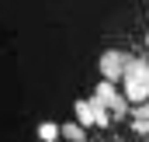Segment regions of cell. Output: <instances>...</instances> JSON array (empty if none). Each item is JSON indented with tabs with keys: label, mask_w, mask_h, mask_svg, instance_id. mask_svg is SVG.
I'll return each instance as SVG.
<instances>
[{
	"label": "cell",
	"mask_w": 149,
	"mask_h": 142,
	"mask_svg": "<svg viewBox=\"0 0 149 142\" xmlns=\"http://www.w3.org/2000/svg\"><path fill=\"white\" fill-rule=\"evenodd\" d=\"M125 97L128 101H149V59H132L125 70Z\"/></svg>",
	"instance_id": "1"
},
{
	"label": "cell",
	"mask_w": 149,
	"mask_h": 142,
	"mask_svg": "<svg viewBox=\"0 0 149 142\" xmlns=\"http://www.w3.org/2000/svg\"><path fill=\"white\" fill-rule=\"evenodd\" d=\"M94 101H101V104L108 107L111 114H118V118L128 114V104H125V97L118 94V87H114L111 80H101V83L94 87Z\"/></svg>",
	"instance_id": "2"
},
{
	"label": "cell",
	"mask_w": 149,
	"mask_h": 142,
	"mask_svg": "<svg viewBox=\"0 0 149 142\" xmlns=\"http://www.w3.org/2000/svg\"><path fill=\"white\" fill-rule=\"evenodd\" d=\"M128 63H132V56L128 52H118V49H108L104 56H101V73H104V80H125V70H128Z\"/></svg>",
	"instance_id": "3"
},
{
	"label": "cell",
	"mask_w": 149,
	"mask_h": 142,
	"mask_svg": "<svg viewBox=\"0 0 149 142\" xmlns=\"http://www.w3.org/2000/svg\"><path fill=\"white\" fill-rule=\"evenodd\" d=\"M76 121L83 125V128H94L97 121H94V101H76Z\"/></svg>",
	"instance_id": "4"
},
{
	"label": "cell",
	"mask_w": 149,
	"mask_h": 142,
	"mask_svg": "<svg viewBox=\"0 0 149 142\" xmlns=\"http://www.w3.org/2000/svg\"><path fill=\"white\" fill-rule=\"evenodd\" d=\"M59 135H63V125H56V121H42L38 125V139L42 142H56Z\"/></svg>",
	"instance_id": "5"
},
{
	"label": "cell",
	"mask_w": 149,
	"mask_h": 142,
	"mask_svg": "<svg viewBox=\"0 0 149 142\" xmlns=\"http://www.w3.org/2000/svg\"><path fill=\"white\" fill-rule=\"evenodd\" d=\"M63 135H66V142H87V135H83V125H80V121L63 125Z\"/></svg>",
	"instance_id": "6"
},
{
	"label": "cell",
	"mask_w": 149,
	"mask_h": 142,
	"mask_svg": "<svg viewBox=\"0 0 149 142\" xmlns=\"http://www.w3.org/2000/svg\"><path fill=\"white\" fill-rule=\"evenodd\" d=\"M94 121H97V128H108L111 125V111L101 104V101H94Z\"/></svg>",
	"instance_id": "7"
},
{
	"label": "cell",
	"mask_w": 149,
	"mask_h": 142,
	"mask_svg": "<svg viewBox=\"0 0 149 142\" xmlns=\"http://www.w3.org/2000/svg\"><path fill=\"white\" fill-rule=\"evenodd\" d=\"M132 132L135 135H149V118H132Z\"/></svg>",
	"instance_id": "8"
},
{
	"label": "cell",
	"mask_w": 149,
	"mask_h": 142,
	"mask_svg": "<svg viewBox=\"0 0 149 142\" xmlns=\"http://www.w3.org/2000/svg\"><path fill=\"white\" fill-rule=\"evenodd\" d=\"M132 118H149V101H142V104L132 107Z\"/></svg>",
	"instance_id": "9"
},
{
	"label": "cell",
	"mask_w": 149,
	"mask_h": 142,
	"mask_svg": "<svg viewBox=\"0 0 149 142\" xmlns=\"http://www.w3.org/2000/svg\"><path fill=\"white\" fill-rule=\"evenodd\" d=\"M146 45H149V38H146Z\"/></svg>",
	"instance_id": "10"
},
{
	"label": "cell",
	"mask_w": 149,
	"mask_h": 142,
	"mask_svg": "<svg viewBox=\"0 0 149 142\" xmlns=\"http://www.w3.org/2000/svg\"><path fill=\"white\" fill-rule=\"evenodd\" d=\"M146 142H149V139H146Z\"/></svg>",
	"instance_id": "11"
}]
</instances>
